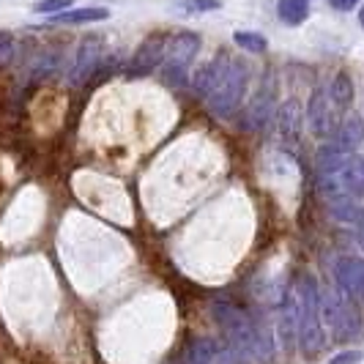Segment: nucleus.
<instances>
[{"label":"nucleus","mask_w":364,"mask_h":364,"mask_svg":"<svg viewBox=\"0 0 364 364\" xmlns=\"http://www.w3.org/2000/svg\"><path fill=\"white\" fill-rule=\"evenodd\" d=\"M211 312L217 318L225 340L236 348L244 359H255V362H269L272 359L274 337L269 328L255 323L247 312L236 304H230V301H217L211 307Z\"/></svg>","instance_id":"obj_1"},{"label":"nucleus","mask_w":364,"mask_h":364,"mask_svg":"<svg viewBox=\"0 0 364 364\" xmlns=\"http://www.w3.org/2000/svg\"><path fill=\"white\" fill-rule=\"evenodd\" d=\"M321 321L331 328V334L337 340H350L362 326L359 312L353 307V299H348L340 288L321 291Z\"/></svg>","instance_id":"obj_2"},{"label":"nucleus","mask_w":364,"mask_h":364,"mask_svg":"<svg viewBox=\"0 0 364 364\" xmlns=\"http://www.w3.org/2000/svg\"><path fill=\"white\" fill-rule=\"evenodd\" d=\"M247 82H250L247 66H244L241 60H230V69H228L225 77L219 80V85L205 96V102H208L211 112L219 115V118H230V115L241 107V102H244Z\"/></svg>","instance_id":"obj_3"},{"label":"nucleus","mask_w":364,"mask_h":364,"mask_svg":"<svg viewBox=\"0 0 364 364\" xmlns=\"http://www.w3.org/2000/svg\"><path fill=\"white\" fill-rule=\"evenodd\" d=\"M200 53V36L192 33V31H183L167 41V50H164V80L170 85H181L189 74V63L198 58Z\"/></svg>","instance_id":"obj_4"},{"label":"nucleus","mask_w":364,"mask_h":364,"mask_svg":"<svg viewBox=\"0 0 364 364\" xmlns=\"http://www.w3.org/2000/svg\"><path fill=\"white\" fill-rule=\"evenodd\" d=\"M102 55H105V38L102 36H88L80 41V50L74 58L72 69H69V85L77 88L85 80H91L96 69L102 66Z\"/></svg>","instance_id":"obj_5"},{"label":"nucleus","mask_w":364,"mask_h":364,"mask_svg":"<svg viewBox=\"0 0 364 364\" xmlns=\"http://www.w3.org/2000/svg\"><path fill=\"white\" fill-rule=\"evenodd\" d=\"M274 107H277V88H274L272 80H266V82L260 85V91L250 99L247 109H244V115H241V129H244V132H260V129L272 121Z\"/></svg>","instance_id":"obj_6"},{"label":"nucleus","mask_w":364,"mask_h":364,"mask_svg":"<svg viewBox=\"0 0 364 364\" xmlns=\"http://www.w3.org/2000/svg\"><path fill=\"white\" fill-rule=\"evenodd\" d=\"M164 50H167V36L164 33H151L132 55V60L127 66V77H146V74H151L164 60Z\"/></svg>","instance_id":"obj_7"},{"label":"nucleus","mask_w":364,"mask_h":364,"mask_svg":"<svg viewBox=\"0 0 364 364\" xmlns=\"http://www.w3.org/2000/svg\"><path fill=\"white\" fill-rule=\"evenodd\" d=\"M337 288L353 301H364V257H340L334 263Z\"/></svg>","instance_id":"obj_8"},{"label":"nucleus","mask_w":364,"mask_h":364,"mask_svg":"<svg viewBox=\"0 0 364 364\" xmlns=\"http://www.w3.org/2000/svg\"><path fill=\"white\" fill-rule=\"evenodd\" d=\"M304 121L310 124V132L315 137H331L337 124H334V115H331V99H328L326 88H315L312 91Z\"/></svg>","instance_id":"obj_9"},{"label":"nucleus","mask_w":364,"mask_h":364,"mask_svg":"<svg viewBox=\"0 0 364 364\" xmlns=\"http://www.w3.org/2000/svg\"><path fill=\"white\" fill-rule=\"evenodd\" d=\"M362 140H364V118L359 112H348L346 118L334 127L331 137H328L331 146L346 151V154H353L356 148L362 146Z\"/></svg>","instance_id":"obj_10"},{"label":"nucleus","mask_w":364,"mask_h":364,"mask_svg":"<svg viewBox=\"0 0 364 364\" xmlns=\"http://www.w3.org/2000/svg\"><path fill=\"white\" fill-rule=\"evenodd\" d=\"M277 132L285 143H299L304 132V109L296 99H285L277 109Z\"/></svg>","instance_id":"obj_11"},{"label":"nucleus","mask_w":364,"mask_h":364,"mask_svg":"<svg viewBox=\"0 0 364 364\" xmlns=\"http://www.w3.org/2000/svg\"><path fill=\"white\" fill-rule=\"evenodd\" d=\"M228 69H230V55L222 50L214 60H208L205 66H200V69H198V74L192 77V91L198 93L200 99H205V96H208V93L219 85V80L225 77V72H228Z\"/></svg>","instance_id":"obj_12"},{"label":"nucleus","mask_w":364,"mask_h":364,"mask_svg":"<svg viewBox=\"0 0 364 364\" xmlns=\"http://www.w3.org/2000/svg\"><path fill=\"white\" fill-rule=\"evenodd\" d=\"M299 346L304 350V356H318L326 348V331H323V323L318 318L315 321H301V326H299Z\"/></svg>","instance_id":"obj_13"},{"label":"nucleus","mask_w":364,"mask_h":364,"mask_svg":"<svg viewBox=\"0 0 364 364\" xmlns=\"http://www.w3.org/2000/svg\"><path fill=\"white\" fill-rule=\"evenodd\" d=\"M107 17V9L85 6V9H66L60 14H53V22L55 25H88V22H105Z\"/></svg>","instance_id":"obj_14"},{"label":"nucleus","mask_w":364,"mask_h":364,"mask_svg":"<svg viewBox=\"0 0 364 364\" xmlns=\"http://www.w3.org/2000/svg\"><path fill=\"white\" fill-rule=\"evenodd\" d=\"M343 181H346V192L353 195H364V156H350L348 164L340 170Z\"/></svg>","instance_id":"obj_15"},{"label":"nucleus","mask_w":364,"mask_h":364,"mask_svg":"<svg viewBox=\"0 0 364 364\" xmlns=\"http://www.w3.org/2000/svg\"><path fill=\"white\" fill-rule=\"evenodd\" d=\"M350 156L353 154H346V151L334 148L331 143L321 146V151H318V176L321 173H337V170H343Z\"/></svg>","instance_id":"obj_16"},{"label":"nucleus","mask_w":364,"mask_h":364,"mask_svg":"<svg viewBox=\"0 0 364 364\" xmlns=\"http://www.w3.org/2000/svg\"><path fill=\"white\" fill-rule=\"evenodd\" d=\"M186 364H217V343L214 340H192L186 346Z\"/></svg>","instance_id":"obj_17"},{"label":"nucleus","mask_w":364,"mask_h":364,"mask_svg":"<svg viewBox=\"0 0 364 364\" xmlns=\"http://www.w3.org/2000/svg\"><path fill=\"white\" fill-rule=\"evenodd\" d=\"M328 99H331V105H337L340 109H348L353 105V80L346 72H340L334 77V82L328 88Z\"/></svg>","instance_id":"obj_18"},{"label":"nucleus","mask_w":364,"mask_h":364,"mask_svg":"<svg viewBox=\"0 0 364 364\" xmlns=\"http://www.w3.org/2000/svg\"><path fill=\"white\" fill-rule=\"evenodd\" d=\"M277 11H279V19L285 25H301L310 17V3L307 0H279Z\"/></svg>","instance_id":"obj_19"},{"label":"nucleus","mask_w":364,"mask_h":364,"mask_svg":"<svg viewBox=\"0 0 364 364\" xmlns=\"http://www.w3.org/2000/svg\"><path fill=\"white\" fill-rule=\"evenodd\" d=\"M328 208H331V217L340 219V222H356L362 208L353 203L350 195H343V198H331L328 200Z\"/></svg>","instance_id":"obj_20"},{"label":"nucleus","mask_w":364,"mask_h":364,"mask_svg":"<svg viewBox=\"0 0 364 364\" xmlns=\"http://www.w3.org/2000/svg\"><path fill=\"white\" fill-rule=\"evenodd\" d=\"M236 44L241 47V50H247V53H266L269 50V41H266V36L263 33H252V31H238L236 36Z\"/></svg>","instance_id":"obj_21"},{"label":"nucleus","mask_w":364,"mask_h":364,"mask_svg":"<svg viewBox=\"0 0 364 364\" xmlns=\"http://www.w3.org/2000/svg\"><path fill=\"white\" fill-rule=\"evenodd\" d=\"M176 6L183 14H205V11H217L222 3L219 0H176Z\"/></svg>","instance_id":"obj_22"},{"label":"nucleus","mask_w":364,"mask_h":364,"mask_svg":"<svg viewBox=\"0 0 364 364\" xmlns=\"http://www.w3.org/2000/svg\"><path fill=\"white\" fill-rule=\"evenodd\" d=\"M241 362H244V356H241L228 340H225V343H217V364H241Z\"/></svg>","instance_id":"obj_23"},{"label":"nucleus","mask_w":364,"mask_h":364,"mask_svg":"<svg viewBox=\"0 0 364 364\" xmlns=\"http://www.w3.org/2000/svg\"><path fill=\"white\" fill-rule=\"evenodd\" d=\"M72 6V0H41L36 3V11L38 14H60Z\"/></svg>","instance_id":"obj_24"},{"label":"nucleus","mask_w":364,"mask_h":364,"mask_svg":"<svg viewBox=\"0 0 364 364\" xmlns=\"http://www.w3.org/2000/svg\"><path fill=\"white\" fill-rule=\"evenodd\" d=\"M60 66V58L58 55H44L41 60H38V66L33 69L36 77H47V74H55V69Z\"/></svg>","instance_id":"obj_25"},{"label":"nucleus","mask_w":364,"mask_h":364,"mask_svg":"<svg viewBox=\"0 0 364 364\" xmlns=\"http://www.w3.org/2000/svg\"><path fill=\"white\" fill-rule=\"evenodd\" d=\"M14 50H17L14 36L11 33H0V63H9L14 58Z\"/></svg>","instance_id":"obj_26"},{"label":"nucleus","mask_w":364,"mask_h":364,"mask_svg":"<svg viewBox=\"0 0 364 364\" xmlns=\"http://www.w3.org/2000/svg\"><path fill=\"white\" fill-rule=\"evenodd\" d=\"M362 359H364L362 350H343V353H337L328 364H359Z\"/></svg>","instance_id":"obj_27"},{"label":"nucleus","mask_w":364,"mask_h":364,"mask_svg":"<svg viewBox=\"0 0 364 364\" xmlns=\"http://www.w3.org/2000/svg\"><path fill=\"white\" fill-rule=\"evenodd\" d=\"M328 3H331V9H337V11H350V9L359 6V0H328Z\"/></svg>","instance_id":"obj_28"},{"label":"nucleus","mask_w":364,"mask_h":364,"mask_svg":"<svg viewBox=\"0 0 364 364\" xmlns=\"http://www.w3.org/2000/svg\"><path fill=\"white\" fill-rule=\"evenodd\" d=\"M356 238H359V244L364 247V208L362 214H359V219H356Z\"/></svg>","instance_id":"obj_29"},{"label":"nucleus","mask_w":364,"mask_h":364,"mask_svg":"<svg viewBox=\"0 0 364 364\" xmlns=\"http://www.w3.org/2000/svg\"><path fill=\"white\" fill-rule=\"evenodd\" d=\"M359 22H362V28H364V6H362V11H359Z\"/></svg>","instance_id":"obj_30"}]
</instances>
